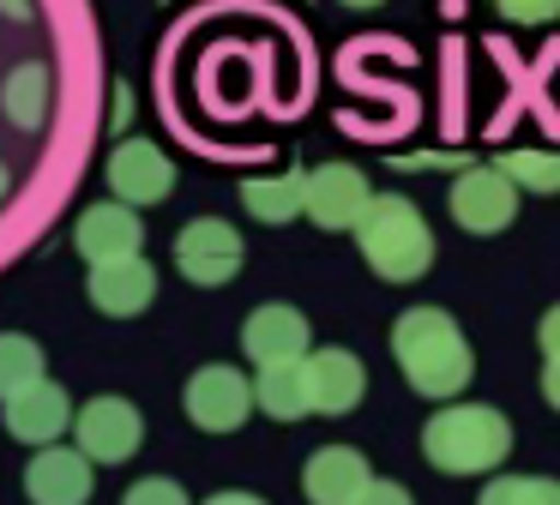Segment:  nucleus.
I'll return each instance as SVG.
<instances>
[{"label": "nucleus", "instance_id": "bb28decb", "mask_svg": "<svg viewBox=\"0 0 560 505\" xmlns=\"http://www.w3.org/2000/svg\"><path fill=\"white\" fill-rule=\"evenodd\" d=\"M542 397L560 409V361H548V367H542Z\"/></svg>", "mask_w": 560, "mask_h": 505}, {"label": "nucleus", "instance_id": "423d86ee", "mask_svg": "<svg viewBox=\"0 0 560 505\" xmlns=\"http://www.w3.org/2000/svg\"><path fill=\"white\" fill-rule=\"evenodd\" d=\"M73 439L91 463H127L145 445V415L127 397H91L73 421Z\"/></svg>", "mask_w": 560, "mask_h": 505}, {"label": "nucleus", "instance_id": "412c9836", "mask_svg": "<svg viewBox=\"0 0 560 505\" xmlns=\"http://www.w3.org/2000/svg\"><path fill=\"white\" fill-rule=\"evenodd\" d=\"M500 175L512 180L518 192H560V151H536V144H524V151H506L500 156Z\"/></svg>", "mask_w": 560, "mask_h": 505}, {"label": "nucleus", "instance_id": "f03ea898", "mask_svg": "<svg viewBox=\"0 0 560 505\" xmlns=\"http://www.w3.org/2000/svg\"><path fill=\"white\" fill-rule=\"evenodd\" d=\"M512 451V421L488 403H446L422 427V457L440 475H488Z\"/></svg>", "mask_w": 560, "mask_h": 505}, {"label": "nucleus", "instance_id": "a878e982", "mask_svg": "<svg viewBox=\"0 0 560 505\" xmlns=\"http://www.w3.org/2000/svg\"><path fill=\"white\" fill-rule=\"evenodd\" d=\"M355 505H416V500H410V493L398 488V481H374V488H368V493H362V500H355Z\"/></svg>", "mask_w": 560, "mask_h": 505}, {"label": "nucleus", "instance_id": "c756f323", "mask_svg": "<svg viewBox=\"0 0 560 505\" xmlns=\"http://www.w3.org/2000/svg\"><path fill=\"white\" fill-rule=\"evenodd\" d=\"M7 192H13V175H7V163H0V204H7Z\"/></svg>", "mask_w": 560, "mask_h": 505}, {"label": "nucleus", "instance_id": "20e7f679", "mask_svg": "<svg viewBox=\"0 0 560 505\" xmlns=\"http://www.w3.org/2000/svg\"><path fill=\"white\" fill-rule=\"evenodd\" d=\"M452 223L470 228V235H500V228L518 216V187L500 175V163H470L458 180L446 187Z\"/></svg>", "mask_w": 560, "mask_h": 505}, {"label": "nucleus", "instance_id": "b1692460", "mask_svg": "<svg viewBox=\"0 0 560 505\" xmlns=\"http://www.w3.org/2000/svg\"><path fill=\"white\" fill-rule=\"evenodd\" d=\"M494 12L512 24H548L560 19V0H494Z\"/></svg>", "mask_w": 560, "mask_h": 505}, {"label": "nucleus", "instance_id": "a211bd4d", "mask_svg": "<svg viewBox=\"0 0 560 505\" xmlns=\"http://www.w3.org/2000/svg\"><path fill=\"white\" fill-rule=\"evenodd\" d=\"M242 211L259 216V223H290V216H302L307 211V168L247 180V187H242Z\"/></svg>", "mask_w": 560, "mask_h": 505}, {"label": "nucleus", "instance_id": "cd10ccee", "mask_svg": "<svg viewBox=\"0 0 560 505\" xmlns=\"http://www.w3.org/2000/svg\"><path fill=\"white\" fill-rule=\"evenodd\" d=\"M206 505H266V500H254V493H242V488H230V493H211Z\"/></svg>", "mask_w": 560, "mask_h": 505}, {"label": "nucleus", "instance_id": "39448f33", "mask_svg": "<svg viewBox=\"0 0 560 505\" xmlns=\"http://www.w3.org/2000/svg\"><path fill=\"white\" fill-rule=\"evenodd\" d=\"M242 259H247V247H242V235H235L223 216H194V223L175 235V265H182V277L199 283V289L235 283Z\"/></svg>", "mask_w": 560, "mask_h": 505}, {"label": "nucleus", "instance_id": "393cba45", "mask_svg": "<svg viewBox=\"0 0 560 505\" xmlns=\"http://www.w3.org/2000/svg\"><path fill=\"white\" fill-rule=\"evenodd\" d=\"M536 343H542L548 361H560V307L542 313V325H536Z\"/></svg>", "mask_w": 560, "mask_h": 505}, {"label": "nucleus", "instance_id": "9d476101", "mask_svg": "<svg viewBox=\"0 0 560 505\" xmlns=\"http://www.w3.org/2000/svg\"><path fill=\"white\" fill-rule=\"evenodd\" d=\"M73 247L85 252L91 265H115V259H139L145 247V228H139V211L121 199H103V204H85L73 223Z\"/></svg>", "mask_w": 560, "mask_h": 505}, {"label": "nucleus", "instance_id": "4468645a", "mask_svg": "<svg viewBox=\"0 0 560 505\" xmlns=\"http://www.w3.org/2000/svg\"><path fill=\"white\" fill-rule=\"evenodd\" d=\"M85 295L103 319H133V313H145L151 295H158V271H151L145 252H139V259H115V265H91Z\"/></svg>", "mask_w": 560, "mask_h": 505}, {"label": "nucleus", "instance_id": "c85d7f7f", "mask_svg": "<svg viewBox=\"0 0 560 505\" xmlns=\"http://www.w3.org/2000/svg\"><path fill=\"white\" fill-rule=\"evenodd\" d=\"M0 12L7 19H31V0H0Z\"/></svg>", "mask_w": 560, "mask_h": 505}, {"label": "nucleus", "instance_id": "ddd939ff", "mask_svg": "<svg viewBox=\"0 0 560 505\" xmlns=\"http://www.w3.org/2000/svg\"><path fill=\"white\" fill-rule=\"evenodd\" d=\"M97 475H91V457L79 445H49V451L31 457L25 469V493L31 505H85Z\"/></svg>", "mask_w": 560, "mask_h": 505}, {"label": "nucleus", "instance_id": "0eeeda50", "mask_svg": "<svg viewBox=\"0 0 560 505\" xmlns=\"http://www.w3.org/2000/svg\"><path fill=\"white\" fill-rule=\"evenodd\" d=\"M182 403H187V421H194V427L235 433L247 421V409H254V379H242L235 367L211 361V367H199L194 379H187Z\"/></svg>", "mask_w": 560, "mask_h": 505}, {"label": "nucleus", "instance_id": "6e6552de", "mask_svg": "<svg viewBox=\"0 0 560 505\" xmlns=\"http://www.w3.org/2000/svg\"><path fill=\"white\" fill-rule=\"evenodd\" d=\"M380 192L368 187V175L355 163H319L307 168V216H314L319 228H362L368 204H374Z\"/></svg>", "mask_w": 560, "mask_h": 505}, {"label": "nucleus", "instance_id": "5701e85b", "mask_svg": "<svg viewBox=\"0 0 560 505\" xmlns=\"http://www.w3.org/2000/svg\"><path fill=\"white\" fill-rule=\"evenodd\" d=\"M121 505H194V500H187L182 481H170V475H145V481H133V488H127V500H121Z\"/></svg>", "mask_w": 560, "mask_h": 505}, {"label": "nucleus", "instance_id": "6ab92c4d", "mask_svg": "<svg viewBox=\"0 0 560 505\" xmlns=\"http://www.w3.org/2000/svg\"><path fill=\"white\" fill-rule=\"evenodd\" d=\"M254 403L266 409L271 421H302L307 409H314V391H307V361H290V367H259Z\"/></svg>", "mask_w": 560, "mask_h": 505}, {"label": "nucleus", "instance_id": "f8f14e48", "mask_svg": "<svg viewBox=\"0 0 560 505\" xmlns=\"http://www.w3.org/2000/svg\"><path fill=\"white\" fill-rule=\"evenodd\" d=\"M67 421H79V415H73V403H67V391H61L55 379H43V385H31V391H19L13 403H0V427L13 433L19 445H37V451L61 445Z\"/></svg>", "mask_w": 560, "mask_h": 505}, {"label": "nucleus", "instance_id": "2eb2a0df", "mask_svg": "<svg viewBox=\"0 0 560 505\" xmlns=\"http://www.w3.org/2000/svg\"><path fill=\"white\" fill-rule=\"evenodd\" d=\"M368 488H374V469H368V457L350 451V445H326V451H314L302 469L307 505H355Z\"/></svg>", "mask_w": 560, "mask_h": 505}, {"label": "nucleus", "instance_id": "7c9ffc66", "mask_svg": "<svg viewBox=\"0 0 560 505\" xmlns=\"http://www.w3.org/2000/svg\"><path fill=\"white\" fill-rule=\"evenodd\" d=\"M343 7H362L368 12V7H380V0H343Z\"/></svg>", "mask_w": 560, "mask_h": 505}, {"label": "nucleus", "instance_id": "f257e3e1", "mask_svg": "<svg viewBox=\"0 0 560 505\" xmlns=\"http://www.w3.org/2000/svg\"><path fill=\"white\" fill-rule=\"evenodd\" d=\"M392 361L404 367L416 397H434V403H452L464 385L476 379V355L464 343L458 319L440 307H410L392 319Z\"/></svg>", "mask_w": 560, "mask_h": 505}, {"label": "nucleus", "instance_id": "9b49d317", "mask_svg": "<svg viewBox=\"0 0 560 505\" xmlns=\"http://www.w3.org/2000/svg\"><path fill=\"white\" fill-rule=\"evenodd\" d=\"M242 349L254 367H290V361H307V319L290 307V301H266L242 319Z\"/></svg>", "mask_w": 560, "mask_h": 505}, {"label": "nucleus", "instance_id": "4be33fe9", "mask_svg": "<svg viewBox=\"0 0 560 505\" xmlns=\"http://www.w3.org/2000/svg\"><path fill=\"white\" fill-rule=\"evenodd\" d=\"M476 505H560V488L548 475H494L482 481Z\"/></svg>", "mask_w": 560, "mask_h": 505}, {"label": "nucleus", "instance_id": "7ed1b4c3", "mask_svg": "<svg viewBox=\"0 0 560 505\" xmlns=\"http://www.w3.org/2000/svg\"><path fill=\"white\" fill-rule=\"evenodd\" d=\"M355 247H362V259L374 265V277H386V283H416V277H428V265H434L428 216L416 211L404 192H380V199L368 204L362 228H355Z\"/></svg>", "mask_w": 560, "mask_h": 505}, {"label": "nucleus", "instance_id": "1a4fd4ad", "mask_svg": "<svg viewBox=\"0 0 560 505\" xmlns=\"http://www.w3.org/2000/svg\"><path fill=\"white\" fill-rule=\"evenodd\" d=\"M103 175H109L115 199L133 204V211L139 204H163L175 192V163L151 139H121L109 151V168H103Z\"/></svg>", "mask_w": 560, "mask_h": 505}, {"label": "nucleus", "instance_id": "dca6fc26", "mask_svg": "<svg viewBox=\"0 0 560 505\" xmlns=\"http://www.w3.org/2000/svg\"><path fill=\"white\" fill-rule=\"evenodd\" d=\"M307 391H314L319 415H343V409L362 403L368 373L350 349H314V355H307Z\"/></svg>", "mask_w": 560, "mask_h": 505}, {"label": "nucleus", "instance_id": "f3484780", "mask_svg": "<svg viewBox=\"0 0 560 505\" xmlns=\"http://www.w3.org/2000/svg\"><path fill=\"white\" fill-rule=\"evenodd\" d=\"M55 108V72L43 60H19L7 79H0V115L13 120L19 132H43Z\"/></svg>", "mask_w": 560, "mask_h": 505}, {"label": "nucleus", "instance_id": "aec40b11", "mask_svg": "<svg viewBox=\"0 0 560 505\" xmlns=\"http://www.w3.org/2000/svg\"><path fill=\"white\" fill-rule=\"evenodd\" d=\"M43 367H49V361H43L37 337H19V331L0 337V403H13L19 391H31V385L49 379Z\"/></svg>", "mask_w": 560, "mask_h": 505}]
</instances>
